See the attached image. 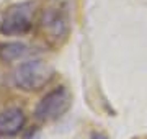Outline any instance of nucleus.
I'll list each match as a JSON object with an SVG mask.
<instances>
[{
  "label": "nucleus",
  "instance_id": "1",
  "mask_svg": "<svg viewBox=\"0 0 147 139\" xmlns=\"http://www.w3.org/2000/svg\"><path fill=\"white\" fill-rule=\"evenodd\" d=\"M56 70L49 62L42 59H33L21 62L13 72V84L20 90L38 92L44 88L54 79Z\"/></svg>",
  "mask_w": 147,
  "mask_h": 139
},
{
  "label": "nucleus",
  "instance_id": "2",
  "mask_svg": "<svg viewBox=\"0 0 147 139\" xmlns=\"http://www.w3.org/2000/svg\"><path fill=\"white\" fill-rule=\"evenodd\" d=\"M72 107V93L69 92L67 87H56L51 92H47L38 102L34 108V116L36 119L47 123V121H56L62 118Z\"/></svg>",
  "mask_w": 147,
  "mask_h": 139
},
{
  "label": "nucleus",
  "instance_id": "3",
  "mask_svg": "<svg viewBox=\"0 0 147 139\" xmlns=\"http://www.w3.org/2000/svg\"><path fill=\"white\" fill-rule=\"evenodd\" d=\"M34 18V3L23 2L10 7L0 22V33L5 36H20L26 34L33 28Z\"/></svg>",
  "mask_w": 147,
  "mask_h": 139
},
{
  "label": "nucleus",
  "instance_id": "4",
  "mask_svg": "<svg viewBox=\"0 0 147 139\" xmlns=\"http://www.w3.org/2000/svg\"><path fill=\"white\" fill-rule=\"evenodd\" d=\"M39 26L44 38L51 43H61V39H64L69 33L67 18L59 8H49L44 11Z\"/></svg>",
  "mask_w": 147,
  "mask_h": 139
},
{
  "label": "nucleus",
  "instance_id": "5",
  "mask_svg": "<svg viewBox=\"0 0 147 139\" xmlns=\"http://www.w3.org/2000/svg\"><path fill=\"white\" fill-rule=\"evenodd\" d=\"M26 115L18 107H10L0 111V136H15L25 128Z\"/></svg>",
  "mask_w": 147,
  "mask_h": 139
},
{
  "label": "nucleus",
  "instance_id": "6",
  "mask_svg": "<svg viewBox=\"0 0 147 139\" xmlns=\"http://www.w3.org/2000/svg\"><path fill=\"white\" fill-rule=\"evenodd\" d=\"M28 53L26 44L23 43H7L3 46H0V59L5 62H11L20 59L21 56H25Z\"/></svg>",
  "mask_w": 147,
  "mask_h": 139
},
{
  "label": "nucleus",
  "instance_id": "7",
  "mask_svg": "<svg viewBox=\"0 0 147 139\" xmlns=\"http://www.w3.org/2000/svg\"><path fill=\"white\" fill-rule=\"evenodd\" d=\"M92 139H108V138H106V136H103V134L93 133V134H92Z\"/></svg>",
  "mask_w": 147,
  "mask_h": 139
}]
</instances>
